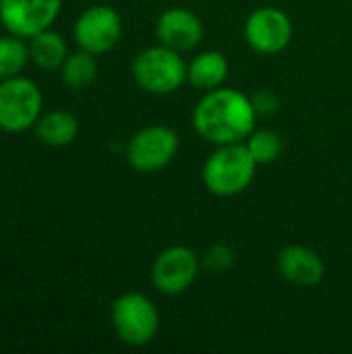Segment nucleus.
<instances>
[{"label": "nucleus", "mask_w": 352, "mask_h": 354, "mask_svg": "<svg viewBox=\"0 0 352 354\" xmlns=\"http://www.w3.org/2000/svg\"><path fill=\"white\" fill-rule=\"evenodd\" d=\"M257 112L251 95L239 89L218 87L205 91L193 110V129L197 135L214 145L245 143L255 131Z\"/></svg>", "instance_id": "1"}, {"label": "nucleus", "mask_w": 352, "mask_h": 354, "mask_svg": "<svg viewBox=\"0 0 352 354\" xmlns=\"http://www.w3.org/2000/svg\"><path fill=\"white\" fill-rule=\"evenodd\" d=\"M257 162L245 143L216 145L203 166V185L216 197H234L247 191L255 178Z\"/></svg>", "instance_id": "2"}, {"label": "nucleus", "mask_w": 352, "mask_h": 354, "mask_svg": "<svg viewBox=\"0 0 352 354\" xmlns=\"http://www.w3.org/2000/svg\"><path fill=\"white\" fill-rule=\"evenodd\" d=\"M187 62L180 52L158 44L137 54L133 62L135 83L151 95H168L187 83Z\"/></svg>", "instance_id": "3"}, {"label": "nucleus", "mask_w": 352, "mask_h": 354, "mask_svg": "<svg viewBox=\"0 0 352 354\" xmlns=\"http://www.w3.org/2000/svg\"><path fill=\"white\" fill-rule=\"evenodd\" d=\"M110 322L118 340L129 346L149 344L160 330V313L156 305L141 292L120 295L112 303Z\"/></svg>", "instance_id": "4"}, {"label": "nucleus", "mask_w": 352, "mask_h": 354, "mask_svg": "<svg viewBox=\"0 0 352 354\" xmlns=\"http://www.w3.org/2000/svg\"><path fill=\"white\" fill-rule=\"evenodd\" d=\"M41 106V91L31 79L19 75L0 81V129L4 133H23L35 127Z\"/></svg>", "instance_id": "5"}, {"label": "nucleus", "mask_w": 352, "mask_h": 354, "mask_svg": "<svg viewBox=\"0 0 352 354\" xmlns=\"http://www.w3.org/2000/svg\"><path fill=\"white\" fill-rule=\"evenodd\" d=\"M178 135L166 124H149L127 143V162L135 172L151 174L166 168L178 153Z\"/></svg>", "instance_id": "6"}, {"label": "nucleus", "mask_w": 352, "mask_h": 354, "mask_svg": "<svg viewBox=\"0 0 352 354\" xmlns=\"http://www.w3.org/2000/svg\"><path fill=\"white\" fill-rule=\"evenodd\" d=\"M199 270V255L185 245H174L156 255L149 278L158 292L166 297H176L187 292L195 284Z\"/></svg>", "instance_id": "7"}, {"label": "nucleus", "mask_w": 352, "mask_h": 354, "mask_svg": "<svg viewBox=\"0 0 352 354\" xmlns=\"http://www.w3.org/2000/svg\"><path fill=\"white\" fill-rule=\"evenodd\" d=\"M75 41L81 50H87L95 56L110 52L122 35L120 15L106 4H95L85 8L75 23Z\"/></svg>", "instance_id": "8"}, {"label": "nucleus", "mask_w": 352, "mask_h": 354, "mask_svg": "<svg viewBox=\"0 0 352 354\" xmlns=\"http://www.w3.org/2000/svg\"><path fill=\"white\" fill-rule=\"evenodd\" d=\"M62 0H0L2 27L23 39L52 27L60 15Z\"/></svg>", "instance_id": "9"}, {"label": "nucleus", "mask_w": 352, "mask_h": 354, "mask_svg": "<svg viewBox=\"0 0 352 354\" xmlns=\"http://www.w3.org/2000/svg\"><path fill=\"white\" fill-rule=\"evenodd\" d=\"M243 33L255 52L272 56L288 48L293 39V21L280 8L263 6L247 17Z\"/></svg>", "instance_id": "10"}, {"label": "nucleus", "mask_w": 352, "mask_h": 354, "mask_svg": "<svg viewBox=\"0 0 352 354\" xmlns=\"http://www.w3.org/2000/svg\"><path fill=\"white\" fill-rule=\"evenodd\" d=\"M156 37L160 44L185 54V52L195 50L201 44L203 23L193 10L174 6L160 15L156 23Z\"/></svg>", "instance_id": "11"}, {"label": "nucleus", "mask_w": 352, "mask_h": 354, "mask_svg": "<svg viewBox=\"0 0 352 354\" xmlns=\"http://www.w3.org/2000/svg\"><path fill=\"white\" fill-rule=\"evenodd\" d=\"M280 276L297 288H313L326 276V263L317 251L305 245H288L278 253Z\"/></svg>", "instance_id": "12"}, {"label": "nucleus", "mask_w": 352, "mask_h": 354, "mask_svg": "<svg viewBox=\"0 0 352 354\" xmlns=\"http://www.w3.org/2000/svg\"><path fill=\"white\" fill-rule=\"evenodd\" d=\"M226 77H228V60L218 50L199 52L187 66V83L203 93L222 87Z\"/></svg>", "instance_id": "13"}, {"label": "nucleus", "mask_w": 352, "mask_h": 354, "mask_svg": "<svg viewBox=\"0 0 352 354\" xmlns=\"http://www.w3.org/2000/svg\"><path fill=\"white\" fill-rule=\"evenodd\" d=\"M33 129H35L37 139L50 147L71 145L79 135V122L66 110H52V112L41 114Z\"/></svg>", "instance_id": "14"}, {"label": "nucleus", "mask_w": 352, "mask_h": 354, "mask_svg": "<svg viewBox=\"0 0 352 354\" xmlns=\"http://www.w3.org/2000/svg\"><path fill=\"white\" fill-rule=\"evenodd\" d=\"M29 56L39 68L54 71L64 64L68 56V48L60 33L46 29L29 39Z\"/></svg>", "instance_id": "15"}, {"label": "nucleus", "mask_w": 352, "mask_h": 354, "mask_svg": "<svg viewBox=\"0 0 352 354\" xmlns=\"http://www.w3.org/2000/svg\"><path fill=\"white\" fill-rule=\"evenodd\" d=\"M62 81L68 89H85L98 77V60L95 54L87 50H79L66 56L64 64L60 66Z\"/></svg>", "instance_id": "16"}, {"label": "nucleus", "mask_w": 352, "mask_h": 354, "mask_svg": "<svg viewBox=\"0 0 352 354\" xmlns=\"http://www.w3.org/2000/svg\"><path fill=\"white\" fill-rule=\"evenodd\" d=\"M29 60V46L23 37L12 33L0 37V81L19 77Z\"/></svg>", "instance_id": "17"}, {"label": "nucleus", "mask_w": 352, "mask_h": 354, "mask_svg": "<svg viewBox=\"0 0 352 354\" xmlns=\"http://www.w3.org/2000/svg\"><path fill=\"white\" fill-rule=\"evenodd\" d=\"M245 145L259 166L276 162L278 156L282 153V137L272 129H259V131L255 129L245 139Z\"/></svg>", "instance_id": "18"}, {"label": "nucleus", "mask_w": 352, "mask_h": 354, "mask_svg": "<svg viewBox=\"0 0 352 354\" xmlns=\"http://www.w3.org/2000/svg\"><path fill=\"white\" fill-rule=\"evenodd\" d=\"M237 263V251L226 243H214L201 257V268L210 274H226Z\"/></svg>", "instance_id": "19"}, {"label": "nucleus", "mask_w": 352, "mask_h": 354, "mask_svg": "<svg viewBox=\"0 0 352 354\" xmlns=\"http://www.w3.org/2000/svg\"><path fill=\"white\" fill-rule=\"evenodd\" d=\"M251 102H253L257 116H272L278 112V106H280V97L272 89H257L251 95Z\"/></svg>", "instance_id": "20"}]
</instances>
